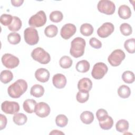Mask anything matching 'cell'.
I'll return each instance as SVG.
<instances>
[{
	"mask_svg": "<svg viewBox=\"0 0 135 135\" xmlns=\"http://www.w3.org/2000/svg\"><path fill=\"white\" fill-rule=\"evenodd\" d=\"M58 32V28L56 26L51 24L45 27L44 30L45 35L49 37H53L55 36Z\"/></svg>",
	"mask_w": 135,
	"mask_h": 135,
	"instance_id": "obj_28",
	"label": "cell"
},
{
	"mask_svg": "<svg viewBox=\"0 0 135 135\" xmlns=\"http://www.w3.org/2000/svg\"><path fill=\"white\" fill-rule=\"evenodd\" d=\"M55 123L57 126L63 128L68 124V119L66 116L64 114H59L57 115L55 118Z\"/></svg>",
	"mask_w": 135,
	"mask_h": 135,
	"instance_id": "obj_35",
	"label": "cell"
},
{
	"mask_svg": "<svg viewBox=\"0 0 135 135\" xmlns=\"http://www.w3.org/2000/svg\"><path fill=\"white\" fill-rule=\"evenodd\" d=\"M89 98V92H81L79 91L76 96V100L78 102L80 103H84L86 102Z\"/></svg>",
	"mask_w": 135,
	"mask_h": 135,
	"instance_id": "obj_38",
	"label": "cell"
},
{
	"mask_svg": "<svg viewBox=\"0 0 135 135\" xmlns=\"http://www.w3.org/2000/svg\"><path fill=\"white\" fill-rule=\"evenodd\" d=\"M98 9L102 13L112 15L115 11V6L113 2L108 0H101L98 2Z\"/></svg>",
	"mask_w": 135,
	"mask_h": 135,
	"instance_id": "obj_6",
	"label": "cell"
},
{
	"mask_svg": "<svg viewBox=\"0 0 135 135\" xmlns=\"http://www.w3.org/2000/svg\"><path fill=\"white\" fill-rule=\"evenodd\" d=\"M36 102L33 99H26L23 104V107L24 111L28 113H32L35 112Z\"/></svg>",
	"mask_w": 135,
	"mask_h": 135,
	"instance_id": "obj_18",
	"label": "cell"
},
{
	"mask_svg": "<svg viewBox=\"0 0 135 135\" xmlns=\"http://www.w3.org/2000/svg\"><path fill=\"white\" fill-rule=\"evenodd\" d=\"M13 21V16L10 14H3L1 16L0 22L4 26H9Z\"/></svg>",
	"mask_w": 135,
	"mask_h": 135,
	"instance_id": "obj_37",
	"label": "cell"
},
{
	"mask_svg": "<svg viewBox=\"0 0 135 135\" xmlns=\"http://www.w3.org/2000/svg\"><path fill=\"white\" fill-rule=\"evenodd\" d=\"M46 16L43 11H40L29 19L28 24L32 27L43 26L46 22Z\"/></svg>",
	"mask_w": 135,
	"mask_h": 135,
	"instance_id": "obj_4",
	"label": "cell"
},
{
	"mask_svg": "<svg viewBox=\"0 0 135 135\" xmlns=\"http://www.w3.org/2000/svg\"><path fill=\"white\" fill-rule=\"evenodd\" d=\"M50 107L48 104L44 102H41L36 104L35 113L40 118H45L48 116L50 113Z\"/></svg>",
	"mask_w": 135,
	"mask_h": 135,
	"instance_id": "obj_12",
	"label": "cell"
},
{
	"mask_svg": "<svg viewBox=\"0 0 135 135\" xmlns=\"http://www.w3.org/2000/svg\"><path fill=\"white\" fill-rule=\"evenodd\" d=\"M76 31V28L74 24L68 23L63 26L60 31V34L63 38L68 40L74 35Z\"/></svg>",
	"mask_w": 135,
	"mask_h": 135,
	"instance_id": "obj_13",
	"label": "cell"
},
{
	"mask_svg": "<svg viewBox=\"0 0 135 135\" xmlns=\"http://www.w3.org/2000/svg\"><path fill=\"white\" fill-rule=\"evenodd\" d=\"M7 40L10 44L16 45L20 42L21 36L17 33H10L7 36Z\"/></svg>",
	"mask_w": 135,
	"mask_h": 135,
	"instance_id": "obj_33",
	"label": "cell"
},
{
	"mask_svg": "<svg viewBox=\"0 0 135 135\" xmlns=\"http://www.w3.org/2000/svg\"><path fill=\"white\" fill-rule=\"evenodd\" d=\"M31 56L34 60L42 64H47L51 61V56L49 53L40 47H36L32 51Z\"/></svg>",
	"mask_w": 135,
	"mask_h": 135,
	"instance_id": "obj_3",
	"label": "cell"
},
{
	"mask_svg": "<svg viewBox=\"0 0 135 135\" xmlns=\"http://www.w3.org/2000/svg\"><path fill=\"white\" fill-rule=\"evenodd\" d=\"M53 85L57 89L64 88L66 84V77L61 73H57L53 75L52 78Z\"/></svg>",
	"mask_w": 135,
	"mask_h": 135,
	"instance_id": "obj_14",
	"label": "cell"
},
{
	"mask_svg": "<svg viewBox=\"0 0 135 135\" xmlns=\"http://www.w3.org/2000/svg\"><path fill=\"white\" fill-rule=\"evenodd\" d=\"M118 94L121 98H128L131 94V90L127 85H122L118 89Z\"/></svg>",
	"mask_w": 135,
	"mask_h": 135,
	"instance_id": "obj_27",
	"label": "cell"
},
{
	"mask_svg": "<svg viewBox=\"0 0 135 135\" xmlns=\"http://www.w3.org/2000/svg\"><path fill=\"white\" fill-rule=\"evenodd\" d=\"M73 63V61L71 58L69 56H63L60 59L59 64L61 68L63 69H69L70 68Z\"/></svg>",
	"mask_w": 135,
	"mask_h": 135,
	"instance_id": "obj_29",
	"label": "cell"
},
{
	"mask_svg": "<svg viewBox=\"0 0 135 135\" xmlns=\"http://www.w3.org/2000/svg\"><path fill=\"white\" fill-rule=\"evenodd\" d=\"M80 33L84 36H89L92 35L94 28L92 25L89 23H84L81 25L80 28Z\"/></svg>",
	"mask_w": 135,
	"mask_h": 135,
	"instance_id": "obj_26",
	"label": "cell"
},
{
	"mask_svg": "<svg viewBox=\"0 0 135 135\" xmlns=\"http://www.w3.org/2000/svg\"><path fill=\"white\" fill-rule=\"evenodd\" d=\"M13 120L16 124L22 126L27 122V116L23 113H16L14 114Z\"/></svg>",
	"mask_w": 135,
	"mask_h": 135,
	"instance_id": "obj_25",
	"label": "cell"
},
{
	"mask_svg": "<svg viewBox=\"0 0 135 135\" xmlns=\"http://www.w3.org/2000/svg\"><path fill=\"white\" fill-rule=\"evenodd\" d=\"M35 77L37 81L45 83L48 81L50 78V72L46 69L40 68L35 71Z\"/></svg>",
	"mask_w": 135,
	"mask_h": 135,
	"instance_id": "obj_16",
	"label": "cell"
},
{
	"mask_svg": "<svg viewBox=\"0 0 135 135\" xmlns=\"http://www.w3.org/2000/svg\"><path fill=\"white\" fill-rule=\"evenodd\" d=\"M125 57V53L122 50L117 49L114 50L108 56V61L112 66H117L120 65Z\"/></svg>",
	"mask_w": 135,
	"mask_h": 135,
	"instance_id": "obj_7",
	"label": "cell"
},
{
	"mask_svg": "<svg viewBox=\"0 0 135 135\" xmlns=\"http://www.w3.org/2000/svg\"><path fill=\"white\" fill-rule=\"evenodd\" d=\"M44 93V88L42 85L40 84H34L33 85L30 90L31 94L35 98L41 97Z\"/></svg>",
	"mask_w": 135,
	"mask_h": 135,
	"instance_id": "obj_19",
	"label": "cell"
},
{
	"mask_svg": "<svg viewBox=\"0 0 135 135\" xmlns=\"http://www.w3.org/2000/svg\"><path fill=\"white\" fill-rule=\"evenodd\" d=\"M118 13L121 18L126 20L131 17V11L128 6L122 5L119 7Z\"/></svg>",
	"mask_w": 135,
	"mask_h": 135,
	"instance_id": "obj_17",
	"label": "cell"
},
{
	"mask_svg": "<svg viewBox=\"0 0 135 135\" xmlns=\"http://www.w3.org/2000/svg\"><path fill=\"white\" fill-rule=\"evenodd\" d=\"M27 89V83L23 79H18L10 85L7 89L9 96L12 98H19Z\"/></svg>",
	"mask_w": 135,
	"mask_h": 135,
	"instance_id": "obj_1",
	"label": "cell"
},
{
	"mask_svg": "<svg viewBox=\"0 0 135 135\" xmlns=\"http://www.w3.org/2000/svg\"><path fill=\"white\" fill-rule=\"evenodd\" d=\"M121 33L124 36H129L132 34V29L131 25L128 23H124L121 24L120 26Z\"/></svg>",
	"mask_w": 135,
	"mask_h": 135,
	"instance_id": "obj_36",
	"label": "cell"
},
{
	"mask_svg": "<svg viewBox=\"0 0 135 135\" xmlns=\"http://www.w3.org/2000/svg\"><path fill=\"white\" fill-rule=\"evenodd\" d=\"M24 1L23 0H12L11 3L12 5L15 7H19L22 5Z\"/></svg>",
	"mask_w": 135,
	"mask_h": 135,
	"instance_id": "obj_42",
	"label": "cell"
},
{
	"mask_svg": "<svg viewBox=\"0 0 135 135\" xmlns=\"http://www.w3.org/2000/svg\"><path fill=\"white\" fill-rule=\"evenodd\" d=\"M92 82L87 78H84L79 80L78 83V89L79 91L89 92L92 89Z\"/></svg>",
	"mask_w": 135,
	"mask_h": 135,
	"instance_id": "obj_15",
	"label": "cell"
},
{
	"mask_svg": "<svg viewBox=\"0 0 135 135\" xmlns=\"http://www.w3.org/2000/svg\"><path fill=\"white\" fill-rule=\"evenodd\" d=\"M108 68L107 65L103 62H98L93 66L91 72L92 76L97 80L101 79L107 73Z\"/></svg>",
	"mask_w": 135,
	"mask_h": 135,
	"instance_id": "obj_8",
	"label": "cell"
},
{
	"mask_svg": "<svg viewBox=\"0 0 135 135\" xmlns=\"http://www.w3.org/2000/svg\"><path fill=\"white\" fill-rule=\"evenodd\" d=\"M96 116L99 121H102L107 118L108 113L104 109H99L96 112Z\"/></svg>",
	"mask_w": 135,
	"mask_h": 135,
	"instance_id": "obj_39",
	"label": "cell"
},
{
	"mask_svg": "<svg viewBox=\"0 0 135 135\" xmlns=\"http://www.w3.org/2000/svg\"><path fill=\"white\" fill-rule=\"evenodd\" d=\"M113 124V120L111 117L108 116L107 118L102 121H99V125L101 129L103 130L110 129Z\"/></svg>",
	"mask_w": 135,
	"mask_h": 135,
	"instance_id": "obj_30",
	"label": "cell"
},
{
	"mask_svg": "<svg viewBox=\"0 0 135 135\" xmlns=\"http://www.w3.org/2000/svg\"><path fill=\"white\" fill-rule=\"evenodd\" d=\"M129 124L128 121L125 119H121L119 120L115 124V128L117 131L124 133L128 131L129 129Z\"/></svg>",
	"mask_w": 135,
	"mask_h": 135,
	"instance_id": "obj_24",
	"label": "cell"
},
{
	"mask_svg": "<svg viewBox=\"0 0 135 135\" xmlns=\"http://www.w3.org/2000/svg\"><path fill=\"white\" fill-rule=\"evenodd\" d=\"M122 79L126 83H132L134 81V74L132 71H126L122 74Z\"/></svg>",
	"mask_w": 135,
	"mask_h": 135,
	"instance_id": "obj_31",
	"label": "cell"
},
{
	"mask_svg": "<svg viewBox=\"0 0 135 135\" xmlns=\"http://www.w3.org/2000/svg\"><path fill=\"white\" fill-rule=\"evenodd\" d=\"M114 30V27L110 22L104 23L97 30L98 36L101 38H106L111 35Z\"/></svg>",
	"mask_w": 135,
	"mask_h": 135,
	"instance_id": "obj_11",
	"label": "cell"
},
{
	"mask_svg": "<svg viewBox=\"0 0 135 135\" xmlns=\"http://www.w3.org/2000/svg\"><path fill=\"white\" fill-rule=\"evenodd\" d=\"M49 17L51 21L55 23H59L62 20L63 15L61 11H54L51 13Z\"/></svg>",
	"mask_w": 135,
	"mask_h": 135,
	"instance_id": "obj_34",
	"label": "cell"
},
{
	"mask_svg": "<svg viewBox=\"0 0 135 135\" xmlns=\"http://www.w3.org/2000/svg\"><path fill=\"white\" fill-rule=\"evenodd\" d=\"M1 60L3 65L10 69L17 67L20 63L18 58L9 53L4 54L2 56Z\"/></svg>",
	"mask_w": 135,
	"mask_h": 135,
	"instance_id": "obj_9",
	"label": "cell"
},
{
	"mask_svg": "<svg viewBox=\"0 0 135 135\" xmlns=\"http://www.w3.org/2000/svg\"><path fill=\"white\" fill-rule=\"evenodd\" d=\"M51 134H64V133L61 131L57 130H53L50 133V135Z\"/></svg>",
	"mask_w": 135,
	"mask_h": 135,
	"instance_id": "obj_43",
	"label": "cell"
},
{
	"mask_svg": "<svg viewBox=\"0 0 135 135\" xmlns=\"http://www.w3.org/2000/svg\"><path fill=\"white\" fill-rule=\"evenodd\" d=\"M24 37L25 42L30 45H35L39 41L38 32L32 27H27L24 30Z\"/></svg>",
	"mask_w": 135,
	"mask_h": 135,
	"instance_id": "obj_5",
	"label": "cell"
},
{
	"mask_svg": "<svg viewBox=\"0 0 135 135\" xmlns=\"http://www.w3.org/2000/svg\"><path fill=\"white\" fill-rule=\"evenodd\" d=\"M85 41L82 37H77L74 38L71 43L70 53L74 57H80L84 53Z\"/></svg>",
	"mask_w": 135,
	"mask_h": 135,
	"instance_id": "obj_2",
	"label": "cell"
},
{
	"mask_svg": "<svg viewBox=\"0 0 135 135\" xmlns=\"http://www.w3.org/2000/svg\"><path fill=\"white\" fill-rule=\"evenodd\" d=\"M90 45L93 48L99 49L102 47V43L100 41L95 37H92L89 41Z\"/></svg>",
	"mask_w": 135,
	"mask_h": 135,
	"instance_id": "obj_40",
	"label": "cell"
},
{
	"mask_svg": "<svg viewBox=\"0 0 135 135\" xmlns=\"http://www.w3.org/2000/svg\"><path fill=\"white\" fill-rule=\"evenodd\" d=\"M80 119L83 123L89 124L93 122L94 120V115L90 111H85L81 114Z\"/></svg>",
	"mask_w": 135,
	"mask_h": 135,
	"instance_id": "obj_22",
	"label": "cell"
},
{
	"mask_svg": "<svg viewBox=\"0 0 135 135\" xmlns=\"http://www.w3.org/2000/svg\"><path fill=\"white\" fill-rule=\"evenodd\" d=\"M0 117H1L0 130H2L6 127V126L7 124V118H6V116H5L4 115H3L2 114H0Z\"/></svg>",
	"mask_w": 135,
	"mask_h": 135,
	"instance_id": "obj_41",
	"label": "cell"
},
{
	"mask_svg": "<svg viewBox=\"0 0 135 135\" xmlns=\"http://www.w3.org/2000/svg\"><path fill=\"white\" fill-rule=\"evenodd\" d=\"M22 25V23L20 18L17 16H13V21L10 25L8 26L9 31L12 32H17L20 30Z\"/></svg>",
	"mask_w": 135,
	"mask_h": 135,
	"instance_id": "obj_20",
	"label": "cell"
},
{
	"mask_svg": "<svg viewBox=\"0 0 135 135\" xmlns=\"http://www.w3.org/2000/svg\"><path fill=\"white\" fill-rule=\"evenodd\" d=\"M13 79V74L9 70H3L1 72L0 74L1 81L4 83L7 84L11 82Z\"/></svg>",
	"mask_w": 135,
	"mask_h": 135,
	"instance_id": "obj_23",
	"label": "cell"
},
{
	"mask_svg": "<svg viewBox=\"0 0 135 135\" xmlns=\"http://www.w3.org/2000/svg\"><path fill=\"white\" fill-rule=\"evenodd\" d=\"M90 63L88 61L85 60L79 61L75 66L77 71L81 73H85L88 72L90 69Z\"/></svg>",
	"mask_w": 135,
	"mask_h": 135,
	"instance_id": "obj_21",
	"label": "cell"
},
{
	"mask_svg": "<svg viewBox=\"0 0 135 135\" xmlns=\"http://www.w3.org/2000/svg\"><path fill=\"white\" fill-rule=\"evenodd\" d=\"M124 47L127 51L130 53L135 52V40L134 38L126 40L124 43Z\"/></svg>",
	"mask_w": 135,
	"mask_h": 135,
	"instance_id": "obj_32",
	"label": "cell"
},
{
	"mask_svg": "<svg viewBox=\"0 0 135 135\" xmlns=\"http://www.w3.org/2000/svg\"><path fill=\"white\" fill-rule=\"evenodd\" d=\"M1 109L6 114H15L20 111V105L17 102L5 101L2 103Z\"/></svg>",
	"mask_w": 135,
	"mask_h": 135,
	"instance_id": "obj_10",
	"label": "cell"
}]
</instances>
